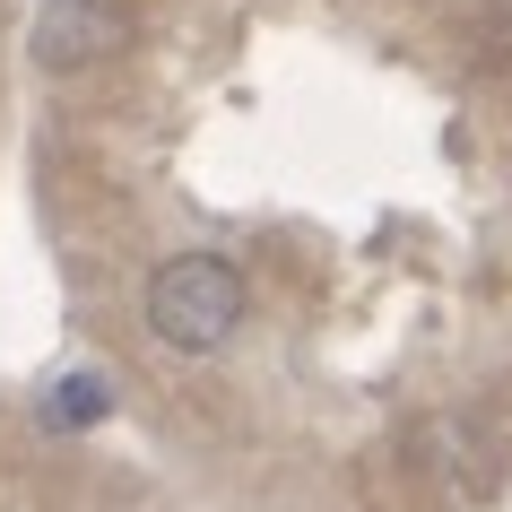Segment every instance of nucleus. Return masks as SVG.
<instances>
[{
    "label": "nucleus",
    "mask_w": 512,
    "mask_h": 512,
    "mask_svg": "<svg viewBox=\"0 0 512 512\" xmlns=\"http://www.w3.org/2000/svg\"><path fill=\"white\" fill-rule=\"evenodd\" d=\"M243 304H252V287H243L235 261H217V252H174L157 278H148V330H157L165 348L183 356H209L235 339Z\"/></svg>",
    "instance_id": "f257e3e1"
},
{
    "label": "nucleus",
    "mask_w": 512,
    "mask_h": 512,
    "mask_svg": "<svg viewBox=\"0 0 512 512\" xmlns=\"http://www.w3.org/2000/svg\"><path fill=\"white\" fill-rule=\"evenodd\" d=\"M131 35L122 0H44L35 9V70H96Z\"/></svg>",
    "instance_id": "f03ea898"
},
{
    "label": "nucleus",
    "mask_w": 512,
    "mask_h": 512,
    "mask_svg": "<svg viewBox=\"0 0 512 512\" xmlns=\"http://www.w3.org/2000/svg\"><path fill=\"white\" fill-rule=\"evenodd\" d=\"M105 408H113V391H105L96 374H87V382H61V391H53V417H70V426H87V417H105Z\"/></svg>",
    "instance_id": "7ed1b4c3"
}]
</instances>
